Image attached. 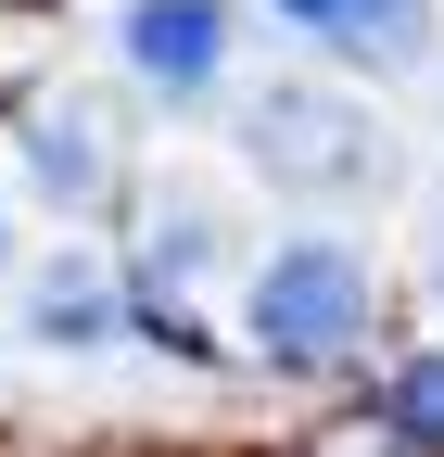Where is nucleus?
<instances>
[{"label": "nucleus", "mask_w": 444, "mask_h": 457, "mask_svg": "<svg viewBox=\"0 0 444 457\" xmlns=\"http://www.w3.org/2000/svg\"><path fill=\"white\" fill-rule=\"evenodd\" d=\"M368 318H381V279H368L356 242H280L242 293V330H254L267 369H343L368 343Z\"/></svg>", "instance_id": "nucleus-1"}, {"label": "nucleus", "mask_w": 444, "mask_h": 457, "mask_svg": "<svg viewBox=\"0 0 444 457\" xmlns=\"http://www.w3.org/2000/svg\"><path fill=\"white\" fill-rule=\"evenodd\" d=\"M242 153L267 165L280 191H305V204H343V191H381V128L343 102V89H317V77H267L254 102H242Z\"/></svg>", "instance_id": "nucleus-2"}, {"label": "nucleus", "mask_w": 444, "mask_h": 457, "mask_svg": "<svg viewBox=\"0 0 444 457\" xmlns=\"http://www.w3.org/2000/svg\"><path fill=\"white\" fill-rule=\"evenodd\" d=\"M127 64L165 102H191V89H216V64H229V13H216V0H127Z\"/></svg>", "instance_id": "nucleus-3"}, {"label": "nucleus", "mask_w": 444, "mask_h": 457, "mask_svg": "<svg viewBox=\"0 0 444 457\" xmlns=\"http://www.w3.org/2000/svg\"><path fill=\"white\" fill-rule=\"evenodd\" d=\"M280 26H305L343 64H419L432 51V0H267Z\"/></svg>", "instance_id": "nucleus-4"}, {"label": "nucleus", "mask_w": 444, "mask_h": 457, "mask_svg": "<svg viewBox=\"0 0 444 457\" xmlns=\"http://www.w3.org/2000/svg\"><path fill=\"white\" fill-rule=\"evenodd\" d=\"M26 165H38V179L64 191V204H89V191H102V165H115V153H102V114H89V102H38Z\"/></svg>", "instance_id": "nucleus-5"}, {"label": "nucleus", "mask_w": 444, "mask_h": 457, "mask_svg": "<svg viewBox=\"0 0 444 457\" xmlns=\"http://www.w3.org/2000/svg\"><path fill=\"white\" fill-rule=\"evenodd\" d=\"M38 330L51 343H102V330H115V279H102L89 254H64V267L38 279Z\"/></svg>", "instance_id": "nucleus-6"}, {"label": "nucleus", "mask_w": 444, "mask_h": 457, "mask_svg": "<svg viewBox=\"0 0 444 457\" xmlns=\"http://www.w3.org/2000/svg\"><path fill=\"white\" fill-rule=\"evenodd\" d=\"M305 457H432L407 420H330V432H305Z\"/></svg>", "instance_id": "nucleus-7"}, {"label": "nucleus", "mask_w": 444, "mask_h": 457, "mask_svg": "<svg viewBox=\"0 0 444 457\" xmlns=\"http://www.w3.org/2000/svg\"><path fill=\"white\" fill-rule=\"evenodd\" d=\"M394 420L444 457V356H407V369H394Z\"/></svg>", "instance_id": "nucleus-8"}, {"label": "nucleus", "mask_w": 444, "mask_h": 457, "mask_svg": "<svg viewBox=\"0 0 444 457\" xmlns=\"http://www.w3.org/2000/svg\"><path fill=\"white\" fill-rule=\"evenodd\" d=\"M432 267H444V242H432Z\"/></svg>", "instance_id": "nucleus-9"}]
</instances>
